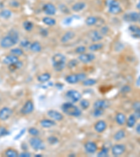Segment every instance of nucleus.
<instances>
[{
	"instance_id": "1",
	"label": "nucleus",
	"mask_w": 140,
	"mask_h": 157,
	"mask_svg": "<svg viewBox=\"0 0 140 157\" xmlns=\"http://www.w3.org/2000/svg\"><path fill=\"white\" fill-rule=\"evenodd\" d=\"M19 34L15 29H11L7 34L0 41V46L2 48H11L19 42Z\"/></svg>"
},
{
	"instance_id": "2",
	"label": "nucleus",
	"mask_w": 140,
	"mask_h": 157,
	"mask_svg": "<svg viewBox=\"0 0 140 157\" xmlns=\"http://www.w3.org/2000/svg\"><path fill=\"white\" fill-rule=\"evenodd\" d=\"M51 61H52L53 68L58 72L63 71L66 67L67 58L65 55L62 53L55 54L51 58Z\"/></svg>"
},
{
	"instance_id": "3",
	"label": "nucleus",
	"mask_w": 140,
	"mask_h": 157,
	"mask_svg": "<svg viewBox=\"0 0 140 157\" xmlns=\"http://www.w3.org/2000/svg\"><path fill=\"white\" fill-rule=\"evenodd\" d=\"M62 112L68 116L78 117L81 115V110L72 102H66L62 106Z\"/></svg>"
},
{
	"instance_id": "4",
	"label": "nucleus",
	"mask_w": 140,
	"mask_h": 157,
	"mask_svg": "<svg viewBox=\"0 0 140 157\" xmlns=\"http://www.w3.org/2000/svg\"><path fill=\"white\" fill-rule=\"evenodd\" d=\"M106 7H108V11L111 14L118 15L123 11L120 3L116 0H107Z\"/></svg>"
},
{
	"instance_id": "5",
	"label": "nucleus",
	"mask_w": 140,
	"mask_h": 157,
	"mask_svg": "<svg viewBox=\"0 0 140 157\" xmlns=\"http://www.w3.org/2000/svg\"><path fill=\"white\" fill-rule=\"evenodd\" d=\"M29 145L31 148L35 151L43 150L45 149V145L44 142L41 140L40 138H38V136L32 137L29 139Z\"/></svg>"
},
{
	"instance_id": "6",
	"label": "nucleus",
	"mask_w": 140,
	"mask_h": 157,
	"mask_svg": "<svg viewBox=\"0 0 140 157\" xmlns=\"http://www.w3.org/2000/svg\"><path fill=\"white\" fill-rule=\"evenodd\" d=\"M66 98L70 101L72 103H76L78 101H80L82 98V95L79 91L74 89H70L67 91L66 93Z\"/></svg>"
},
{
	"instance_id": "7",
	"label": "nucleus",
	"mask_w": 140,
	"mask_h": 157,
	"mask_svg": "<svg viewBox=\"0 0 140 157\" xmlns=\"http://www.w3.org/2000/svg\"><path fill=\"white\" fill-rule=\"evenodd\" d=\"M42 10L45 14L48 15V16H52V15H56L57 12L56 7L51 2L44 4L42 7Z\"/></svg>"
},
{
	"instance_id": "8",
	"label": "nucleus",
	"mask_w": 140,
	"mask_h": 157,
	"mask_svg": "<svg viewBox=\"0 0 140 157\" xmlns=\"http://www.w3.org/2000/svg\"><path fill=\"white\" fill-rule=\"evenodd\" d=\"M34 110V105L31 100H27L23 105L21 110V113L23 115H28L33 112Z\"/></svg>"
},
{
	"instance_id": "9",
	"label": "nucleus",
	"mask_w": 140,
	"mask_h": 157,
	"mask_svg": "<svg viewBox=\"0 0 140 157\" xmlns=\"http://www.w3.org/2000/svg\"><path fill=\"white\" fill-rule=\"evenodd\" d=\"M126 148L123 144H116L111 149V154L114 156H119L124 154L125 152Z\"/></svg>"
},
{
	"instance_id": "10",
	"label": "nucleus",
	"mask_w": 140,
	"mask_h": 157,
	"mask_svg": "<svg viewBox=\"0 0 140 157\" xmlns=\"http://www.w3.org/2000/svg\"><path fill=\"white\" fill-rule=\"evenodd\" d=\"M123 18L124 21L127 22V23H135V22L139 21L140 18V13H138L137 12L125 13L123 15Z\"/></svg>"
},
{
	"instance_id": "11",
	"label": "nucleus",
	"mask_w": 140,
	"mask_h": 157,
	"mask_svg": "<svg viewBox=\"0 0 140 157\" xmlns=\"http://www.w3.org/2000/svg\"><path fill=\"white\" fill-rule=\"evenodd\" d=\"M88 37L92 42L97 43L103 39L104 36L102 34L100 31L94 29V30H91L88 32Z\"/></svg>"
},
{
	"instance_id": "12",
	"label": "nucleus",
	"mask_w": 140,
	"mask_h": 157,
	"mask_svg": "<svg viewBox=\"0 0 140 157\" xmlns=\"http://www.w3.org/2000/svg\"><path fill=\"white\" fill-rule=\"evenodd\" d=\"M78 60L84 64H88L92 62L95 59V55L93 53H83L79 55L78 57Z\"/></svg>"
},
{
	"instance_id": "13",
	"label": "nucleus",
	"mask_w": 140,
	"mask_h": 157,
	"mask_svg": "<svg viewBox=\"0 0 140 157\" xmlns=\"http://www.w3.org/2000/svg\"><path fill=\"white\" fill-rule=\"evenodd\" d=\"M85 151L89 154H95L97 151V145L93 141H88L84 145Z\"/></svg>"
},
{
	"instance_id": "14",
	"label": "nucleus",
	"mask_w": 140,
	"mask_h": 157,
	"mask_svg": "<svg viewBox=\"0 0 140 157\" xmlns=\"http://www.w3.org/2000/svg\"><path fill=\"white\" fill-rule=\"evenodd\" d=\"M47 115L51 119L54 121H57V122H61L64 120V115L56 110H49L47 112Z\"/></svg>"
},
{
	"instance_id": "15",
	"label": "nucleus",
	"mask_w": 140,
	"mask_h": 157,
	"mask_svg": "<svg viewBox=\"0 0 140 157\" xmlns=\"http://www.w3.org/2000/svg\"><path fill=\"white\" fill-rule=\"evenodd\" d=\"M13 115L12 109L8 107H4L0 110V120L6 121L9 120Z\"/></svg>"
},
{
	"instance_id": "16",
	"label": "nucleus",
	"mask_w": 140,
	"mask_h": 157,
	"mask_svg": "<svg viewBox=\"0 0 140 157\" xmlns=\"http://www.w3.org/2000/svg\"><path fill=\"white\" fill-rule=\"evenodd\" d=\"M109 102L104 99H100V100L96 101L93 104L94 109H102V110H105L106 108L109 107Z\"/></svg>"
},
{
	"instance_id": "17",
	"label": "nucleus",
	"mask_w": 140,
	"mask_h": 157,
	"mask_svg": "<svg viewBox=\"0 0 140 157\" xmlns=\"http://www.w3.org/2000/svg\"><path fill=\"white\" fill-rule=\"evenodd\" d=\"M107 128V124L105 121L99 120L97 121L94 125V129L96 132L101 134L103 133Z\"/></svg>"
},
{
	"instance_id": "18",
	"label": "nucleus",
	"mask_w": 140,
	"mask_h": 157,
	"mask_svg": "<svg viewBox=\"0 0 140 157\" xmlns=\"http://www.w3.org/2000/svg\"><path fill=\"white\" fill-rule=\"evenodd\" d=\"M76 36V33L73 31H66L64 34L62 35V37H61L60 41L62 43H67L70 42L71 40H72Z\"/></svg>"
},
{
	"instance_id": "19",
	"label": "nucleus",
	"mask_w": 140,
	"mask_h": 157,
	"mask_svg": "<svg viewBox=\"0 0 140 157\" xmlns=\"http://www.w3.org/2000/svg\"><path fill=\"white\" fill-rule=\"evenodd\" d=\"M18 61H19L18 57H16L13 55H8V56H6L4 58L2 62L3 64H4L9 66V65L15 64Z\"/></svg>"
},
{
	"instance_id": "20",
	"label": "nucleus",
	"mask_w": 140,
	"mask_h": 157,
	"mask_svg": "<svg viewBox=\"0 0 140 157\" xmlns=\"http://www.w3.org/2000/svg\"><path fill=\"white\" fill-rule=\"evenodd\" d=\"M40 125L43 128H51V127L56 126V123L52 119H44V120L40 121Z\"/></svg>"
},
{
	"instance_id": "21",
	"label": "nucleus",
	"mask_w": 140,
	"mask_h": 157,
	"mask_svg": "<svg viewBox=\"0 0 140 157\" xmlns=\"http://www.w3.org/2000/svg\"><path fill=\"white\" fill-rule=\"evenodd\" d=\"M115 120L116 122L117 123V124L119 125V126H123V125H124L126 123L127 118H126V116L123 113L118 112L117 114L116 115Z\"/></svg>"
},
{
	"instance_id": "22",
	"label": "nucleus",
	"mask_w": 140,
	"mask_h": 157,
	"mask_svg": "<svg viewBox=\"0 0 140 157\" xmlns=\"http://www.w3.org/2000/svg\"><path fill=\"white\" fill-rule=\"evenodd\" d=\"M129 31L132 34V36L136 39H140V27L137 25H132L129 27Z\"/></svg>"
},
{
	"instance_id": "23",
	"label": "nucleus",
	"mask_w": 140,
	"mask_h": 157,
	"mask_svg": "<svg viewBox=\"0 0 140 157\" xmlns=\"http://www.w3.org/2000/svg\"><path fill=\"white\" fill-rule=\"evenodd\" d=\"M29 50H30L32 53H40V52L42 50V46H41V44L39 42V41H35L32 42Z\"/></svg>"
},
{
	"instance_id": "24",
	"label": "nucleus",
	"mask_w": 140,
	"mask_h": 157,
	"mask_svg": "<svg viewBox=\"0 0 140 157\" xmlns=\"http://www.w3.org/2000/svg\"><path fill=\"white\" fill-rule=\"evenodd\" d=\"M86 7V4L84 1H78L72 5V9L74 12H80Z\"/></svg>"
},
{
	"instance_id": "25",
	"label": "nucleus",
	"mask_w": 140,
	"mask_h": 157,
	"mask_svg": "<svg viewBox=\"0 0 140 157\" xmlns=\"http://www.w3.org/2000/svg\"><path fill=\"white\" fill-rule=\"evenodd\" d=\"M65 81L67 83H69V84L71 85H74L79 83L77 73H76V74H71L67 75L65 77Z\"/></svg>"
},
{
	"instance_id": "26",
	"label": "nucleus",
	"mask_w": 140,
	"mask_h": 157,
	"mask_svg": "<svg viewBox=\"0 0 140 157\" xmlns=\"http://www.w3.org/2000/svg\"><path fill=\"white\" fill-rule=\"evenodd\" d=\"M51 78V75L49 73H44L37 76V80L41 83L48 82Z\"/></svg>"
},
{
	"instance_id": "27",
	"label": "nucleus",
	"mask_w": 140,
	"mask_h": 157,
	"mask_svg": "<svg viewBox=\"0 0 140 157\" xmlns=\"http://www.w3.org/2000/svg\"><path fill=\"white\" fill-rule=\"evenodd\" d=\"M104 47V44L102 43H94L88 47V50L91 52H97L102 50Z\"/></svg>"
},
{
	"instance_id": "28",
	"label": "nucleus",
	"mask_w": 140,
	"mask_h": 157,
	"mask_svg": "<svg viewBox=\"0 0 140 157\" xmlns=\"http://www.w3.org/2000/svg\"><path fill=\"white\" fill-rule=\"evenodd\" d=\"M136 122H137V118L134 115H130L126 120V125L129 128H133L135 126Z\"/></svg>"
},
{
	"instance_id": "29",
	"label": "nucleus",
	"mask_w": 140,
	"mask_h": 157,
	"mask_svg": "<svg viewBox=\"0 0 140 157\" xmlns=\"http://www.w3.org/2000/svg\"><path fill=\"white\" fill-rule=\"evenodd\" d=\"M98 22V18L97 17L94 16V15H90V16H88L87 18L86 19V25L88 26H93L95 25Z\"/></svg>"
},
{
	"instance_id": "30",
	"label": "nucleus",
	"mask_w": 140,
	"mask_h": 157,
	"mask_svg": "<svg viewBox=\"0 0 140 157\" xmlns=\"http://www.w3.org/2000/svg\"><path fill=\"white\" fill-rule=\"evenodd\" d=\"M43 23H44L45 25L47 26H50V27H52V26L56 25V19H54L53 18L47 16L44 17V18L42 19Z\"/></svg>"
},
{
	"instance_id": "31",
	"label": "nucleus",
	"mask_w": 140,
	"mask_h": 157,
	"mask_svg": "<svg viewBox=\"0 0 140 157\" xmlns=\"http://www.w3.org/2000/svg\"><path fill=\"white\" fill-rule=\"evenodd\" d=\"M125 137V131L123 130V129H121V130H118L117 132H116V134H114V140L116 141H120Z\"/></svg>"
},
{
	"instance_id": "32",
	"label": "nucleus",
	"mask_w": 140,
	"mask_h": 157,
	"mask_svg": "<svg viewBox=\"0 0 140 157\" xmlns=\"http://www.w3.org/2000/svg\"><path fill=\"white\" fill-rule=\"evenodd\" d=\"M11 55H15L16 57H21L24 55V50L21 47H14L10 50Z\"/></svg>"
},
{
	"instance_id": "33",
	"label": "nucleus",
	"mask_w": 140,
	"mask_h": 157,
	"mask_svg": "<svg viewBox=\"0 0 140 157\" xmlns=\"http://www.w3.org/2000/svg\"><path fill=\"white\" fill-rule=\"evenodd\" d=\"M12 15V12L9 9H2L0 11V17L3 19H9Z\"/></svg>"
},
{
	"instance_id": "34",
	"label": "nucleus",
	"mask_w": 140,
	"mask_h": 157,
	"mask_svg": "<svg viewBox=\"0 0 140 157\" xmlns=\"http://www.w3.org/2000/svg\"><path fill=\"white\" fill-rule=\"evenodd\" d=\"M5 156L8 157H18L19 156V154L14 149L9 148L6 150Z\"/></svg>"
},
{
	"instance_id": "35",
	"label": "nucleus",
	"mask_w": 140,
	"mask_h": 157,
	"mask_svg": "<svg viewBox=\"0 0 140 157\" xmlns=\"http://www.w3.org/2000/svg\"><path fill=\"white\" fill-rule=\"evenodd\" d=\"M23 28H24L25 31H31L33 29V28H34V23H33L32 21L25 20L23 22Z\"/></svg>"
},
{
	"instance_id": "36",
	"label": "nucleus",
	"mask_w": 140,
	"mask_h": 157,
	"mask_svg": "<svg viewBox=\"0 0 140 157\" xmlns=\"http://www.w3.org/2000/svg\"><path fill=\"white\" fill-rule=\"evenodd\" d=\"M23 63L21 61H18V62H16L15 64H11V65H9V69L10 71H11V72H13V71H15L18 69H21V67L23 66Z\"/></svg>"
},
{
	"instance_id": "37",
	"label": "nucleus",
	"mask_w": 140,
	"mask_h": 157,
	"mask_svg": "<svg viewBox=\"0 0 140 157\" xmlns=\"http://www.w3.org/2000/svg\"><path fill=\"white\" fill-rule=\"evenodd\" d=\"M97 84V80L93 78H86V80L82 82V85L85 87H91Z\"/></svg>"
},
{
	"instance_id": "38",
	"label": "nucleus",
	"mask_w": 140,
	"mask_h": 157,
	"mask_svg": "<svg viewBox=\"0 0 140 157\" xmlns=\"http://www.w3.org/2000/svg\"><path fill=\"white\" fill-rule=\"evenodd\" d=\"M31 42L29 41L28 39H23L20 42V46H21V48L25 49V50H28L29 49L31 45Z\"/></svg>"
},
{
	"instance_id": "39",
	"label": "nucleus",
	"mask_w": 140,
	"mask_h": 157,
	"mask_svg": "<svg viewBox=\"0 0 140 157\" xmlns=\"http://www.w3.org/2000/svg\"><path fill=\"white\" fill-rule=\"evenodd\" d=\"M90 103L87 99H81L80 101V106L83 110H87L90 107Z\"/></svg>"
},
{
	"instance_id": "40",
	"label": "nucleus",
	"mask_w": 140,
	"mask_h": 157,
	"mask_svg": "<svg viewBox=\"0 0 140 157\" xmlns=\"http://www.w3.org/2000/svg\"><path fill=\"white\" fill-rule=\"evenodd\" d=\"M28 133L32 137L38 136L39 134H40L39 131L37 128H35V127H30V128L28 129Z\"/></svg>"
},
{
	"instance_id": "41",
	"label": "nucleus",
	"mask_w": 140,
	"mask_h": 157,
	"mask_svg": "<svg viewBox=\"0 0 140 157\" xmlns=\"http://www.w3.org/2000/svg\"><path fill=\"white\" fill-rule=\"evenodd\" d=\"M86 50H87V48H86V47L84 46V45H79V46L76 47V48H75V53L78 55L86 53Z\"/></svg>"
},
{
	"instance_id": "42",
	"label": "nucleus",
	"mask_w": 140,
	"mask_h": 157,
	"mask_svg": "<svg viewBox=\"0 0 140 157\" xmlns=\"http://www.w3.org/2000/svg\"><path fill=\"white\" fill-rule=\"evenodd\" d=\"M108 154H109V149L106 148H103L97 153V155L99 157H106L108 156Z\"/></svg>"
},
{
	"instance_id": "43",
	"label": "nucleus",
	"mask_w": 140,
	"mask_h": 157,
	"mask_svg": "<svg viewBox=\"0 0 140 157\" xmlns=\"http://www.w3.org/2000/svg\"><path fill=\"white\" fill-rule=\"evenodd\" d=\"M47 140H48V142L49 143L50 145H56L57 143H58L59 142V139L57 138L56 136H49L48 139H47Z\"/></svg>"
},
{
	"instance_id": "44",
	"label": "nucleus",
	"mask_w": 140,
	"mask_h": 157,
	"mask_svg": "<svg viewBox=\"0 0 140 157\" xmlns=\"http://www.w3.org/2000/svg\"><path fill=\"white\" fill-rule=\"evenodd\" d=\"M104 113V110H102V109H94L93 112H92V115L97 118V117H100L102 116Z\"/></svg>"
},
{
	"instance_id": "45",
	"label": "nucleus",
	"mask_w": 140,
	"mask_h": 157,
	"mask_svg": "<svg viewBox=\"0 0 140 157\" xmlns=\"http://www.w3.org/2000/svg\"><path fill=\"white\" fill-rule=\"evenodd\" d=\"M78 61L76 59H72L69 61L67 64V66L69 69H74L78 65Z\"/></svg>"
},
{
	"instance_id": "46",
	"label": "nucleus",
	"mask_w": 140,
	"mask_h": 157,
	"mask_svg": "<svg viewBox=\"0 0 140 157\" xmlns=\"http://www.w3.org/2000/svg\"><path fill=\"white\" fill-rule=\"evenodd\" d=\"M7 135H9V132L7 129V128L4 126H0V138L7 136Z\"/></svg>"
},
{
	"instance_id": "47",
	"label": "nucleus",
	"mask_w": 140,
	"mask_h": 157,
	"mask_svg": "<svg viewBox=\"0 0 140 157\" xmlns=\"http://www.w3.org/2000/svg\"><path fill=\"white\" fill-rule=\"evenodd\" d=\"M25 132H26V129H25V128H23V129H21V131H20V132L18 133V134L16 135V136H15L14 137V140H19V139L21 138V137H22V136H23V135H24V134H25Z\"/></svg>"
},
{
	"instance_id": "48",
	"label": "nucleus",
	"mask_w": 140,
	"mask_h": 157,
	"mask_svg": "<svg viewBox=\"0 0 140 157\" xmlns=\"http://www.w3.org/2000/svg\"><path fill=\"white\" fill-rule=\"evenodd\" d=\"M131 91H132V88L130 86H129V85H125V86H123L121 89V92L124 93V94H125V93L130 92Z\"/></svg>"
},
{
	"instance_id": "49",
	"label": "nucleus",
	"mask_w": 140,
	"mask_h": 157,
	"mask_svg": "<svg viewBox=\"0 0 140 157\" xmlns=\"http://www.w3.org/2000/svg\"><path fill=\"white\" fill-rule=\"evenodd\" d=\"M77 75H78V80H79V82H83V81H84L86 78H87V75H86V73H77Z\"/></svg>"
},
{
	"instance_id": "50",
	"label": "nucleus",
	"mask_w": 140,
	"mask_h": 157,
	"mask_svg": "<svg viewBox=\"0 0 140 157\" xmlns=\"http://www.w3.org/2000/svg\"><path fill=\"white\" fill-rule=\"evenodd\" d=\"M109 28L108 27H106V26H104V27H102L101 29V31H100V32H101V34L103 36L104 35H106L108 34V32H109Z\"/></svg>"
},
{
	"instance_id": "51",
	"label": "nucleus",
	"mask_w": 140,
	"mask_h": 157,
	"mask_svg": "<svg viewBox=\"0 0 140 157\" xmlns=\"http://www.w3.org/2000/svg\"><path fill=\"white\" fill-rule=\"evenodd\" d=\"M10 5H11V7L13 8H18L20 7V4L18 1H16V0H12V1L10 2Z\"/></svg>"
},
{
	"instance_id": "52",
	"label": "nucleus",
	"mask_w": 140,
	"mask_h": 157,
	"mask_svg": "<svg viewBox=\"0 0 140 157\" xmlns=\"http://www.w3.org/2000/svg\"><path fill=\"white\" fill-rule=\"evenodd\" d=\"M133 109L134 110H138V109H140V101H135V103L133 104Z\"/></svg>"
},
{
	"instance_id": "53",
	"label": "nucleus",
	"mask_w": 140,
	"mask_h": 157,
	"mask_svg": "<svg viewBox=\"0 0 140 157\" xmlns=\"http://www.w3.org/2000/svg\"><path fill=\"white\" fill-rule=\"evenodd\" d=\"M72 21H73L72 17L66 18L64 20V24H65V25H70V24L72 23Z\"/></svg>"
},
{
	"instance_id": "54",
	"label": "nucleus",
	"mask_w": 140,
	"mask_h": 157,
	"mask_svg": "<svg viewBox=\"0 0 140 157\" xmlns=\"http://www.w3.org/2000/svg\"><path fill=\"white\" fill-rule=\"evenodd\" d=\"M40 34L42 37H47L48 35V31L46 29H41Z\"/></svg>"
},
{
	"instance_id": "55",
	"label": "nucleus",
	"mask_w": 140,
	"mask_h": 157,
	"mask_svg": "<svg viewBox=\"0 0 140 157\" xmlns=\"http://www.w3.org/2000/svg\"><path fill=\"white\" fill-rule=\"evenodd\" d=\"M32 156L31 153L27 152H23L21 154H19L20 157H30Z\"/></svg>"
},
{
	"instance_id": "56",
	"label": "nucleus",
	"mask_w": 140,
	"mask_h": 157,
	"mask_svg": "<svg viewBox=\"0 0 140 157\" xmlns=\"http://www.w3.org/2000/svg\"><path fill=\"white\" fill-rule=\"evenodd\" d=\"M134 115H135L137 120H139L140 119V109H138V110H135V112H134Z\"/></svg>"
},
{
	"instance_id": "57",
	"label": "nucleus",
	"mask_w": 140,
	"mask_h": 157,
	"mask_svg": "<svg viewBox=\"0 0 140 157\" xmlns=\"http://www.w3.org/2000/svg\"><path fill=\"white\" fill-rule=\"evenodd\" d=\"M135 131H136V132H137V134L140 135V123H139V124H138L137 126H136Z\"/></svg>"
},
{
	"instance_id": "58",
	"label": "nucleus",
	"mask_w": 140,
	"mask_h": 157,
	"mask_svg": "<svg viewBox=\"0 0 140 157\" xmlns=\"http://www.w3.org/2000/svg\"><path fill=\"white\" fill-rule=\"evenodd\" d=\"M137 85H140V75L139 76V77L137 78Z\"/></svg>"
},
{
	"instance_id": "59",
	"label": "nucleus",
	"mask_w": 140,
	"mask_h": 157,
	"mask_svg": "<svg viewBox=\"0 0 140 157\" xmlns=\"http://www.w3.org/2000/svg\"><path fill=\"white\" fill-rule=\"evenodd\" d=\"M137 8L139 10H140V0H139V3H138L137 4Z\"/></svg>"
},
{
	"instance_id": "60",
	"label": "nucleus",
	"mask_w": 140,
	"mask_h": 157,
	"mask_svg": "<svg viewBox=\"0 0 140 157\" xmlns=\"http://www.w3.org/2000/svg\"><path fill=\"white\" fill-rule=\"evenodd\" d=\"M34 156H37V157H40V156H43V155H41V154H35L34 155Z\"/></svg>"
},
{
	"instance_id": "61",
	"label": "nucleus",
	"mask_w": 140,
	"mask_h": 157,
	"mask_svg": "<svg viewBox=\"0 0 140 157\" xmlns=\"http://www.w3.org/2000/svg\"><path fill=\"white\" fill-rule=\"evenodd\" d=\"M139 23H140V18H139Z\"/></svg>"
}]
</instances>
